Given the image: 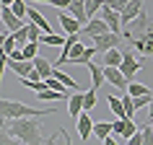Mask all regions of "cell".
I'll return each instance as SVG.
<instances>
[{"label": "cell", "instance_id": "obj_1", "mask_svg": "<svg viewBox=\"0 0 153 145\" xmlns=\"http://www.w3.org/2000/svg\"><path fill=\"white\" fill-rule=\"evenodd\" d=\"M39 117H16V119H5V129L10 132V137H16L21 145H39L44 143V137H42V124Z\"/></svg>", "mask_w": 153, "mask_h": 145}, {"label": "cell", "instance_id": "obj_2", "mask_svg": "<svg viewBox=\"0 0 153 145\" xmlns=\"http://www.w3.org/2000/svg\"><path fill=\"white\" fill-rule=\"evenodd\" d=\"M57 106L52 109H36V106H29L24 101H10V98H3L0 101V114L3 119H16V117H44V114H55Z\"/></svg>", "mask_w": 153, "mask_h": 145}, {"label": "cell", "instance_id": "obj_3", "mask_svg": "<svg viewBox=\"0 0 153 145\" xmlns=\"http://www.w3.org/2000/svg\"><path fill=\"white\" fill-rule=\"evenodd\" d=\"M130 47L135 49L137 55L151 57L153 55V29H148V31L140 34V36H130Z\"/></svg>", "mask_w": 153, "mask_h": 145}, {"label": "cell", "instance_id": "obj_4", "mask_svg": "<svg viewBox=\"0 0 153 145\" xmlns=\"http://www.w3.org/2000/svg\"><path fill=\"white\" fill-rule=\"evenodd\" d=\"M148 29H151V16H148L145 10H140V16L132 18V21L125 26V36H127V39L130 36H140V34H145Z\"/></svg>", "mask_w": 153, "mask_h": 145}, {"label": "cell", "instance_id": "obj_5", "mask_svg": "<svg viewBox=\"0 0 153 145\" xmlns=\"http://www.w3.org/2000/svg\"><path fill=\"white\" fill-rule=\"evenodd\" d=\"M140 67H143V62L132 55V49H125V57H122V62H120V70L125 72V78L132 81V78H135V72L140 70Z\"/></svg>", "mask_w": 153, "mask_h": 145}, {"label": "cell", "instance_id": "obj_6", "mask_svg": "<svg viewBox=\"0 0 153 145\" xmlns=\"http://www.w3.org/2000/svg\"><path fill=\"white\" fill-rule=\"evenodd\" d=\"M104 72H106V83L109 86H114V88L125 91L130 86V81L125 78V72L120 70V67H114V65H104Z\"/></svg>", "mask_w": 153, "mask_h": 145}, {"label": "cell", "instance_id": "obj_7", "mask_svg": "<svg viewBox=\"0 0 153 145\" xmlns=\"http://www.w3.org/2000/svg\"><path fill=\"white\" fill-rule=\"evenodd\" d=\"M0 18H3V26H5V29H8L10 34H13V31H18L21 26H26V24H24V18H21V16H16L10 5H3V8H0Z\"/></svg>", "mask_w": 153, "mask_h": 145}, {"label": "cell", "instance_id": "obj_8", "mask_svg": "<svg viewBox=\"0 0 153 145\" xmlns=\"http://www.w3.org/2000/svg\"><path fill=\"white\" fill-rule=\"evenodd\" d=\"M106 31H112V29H109V24H106L101 16H99V18L94 16L88 24H83V31H81V34H86V36H91V39H94V36H101V34H106Z\"/></svg>", "mask_w": 153, "mask_h": 145}, {"label": "cell", "instance_id": "obj_9", "mask_svg": "<svg viewBox=\"0 0 153 145\" xmlns=\"http://www.w3.org/2000/svg\"><path fill=\"white\" fill-rule=\"evenodd\" d=\"M120 41H122V34L106 31V34H101V36H94V47H96V52H106V49L117 47Z\"/></svg>", "mask_w": 153, "mask_h": 145}, {"label": "cell", "instance_id": "obj_10", "mask_svg": "<svg viewBox=\"0 0 153 145\" xmlns=\"http://www.w3.org/2000/svg\"><path fill=\"white\" fill-rule=\"evenodd\" d=\"M101 18L109 24V29H112L114 34H122L125 24H122V13H120V10H114V8H109V5H104V8H101Z\"/></svg>", "mask_w": 153, "mask_h": 145}, {"label": "cell", "instance_id": "obj_11", "mask_svg": "<svg viewBox=\"0 0 153 145\" xmlns=\"http://www.w3.org/2000/svg\"><path fill=\"white\" fill-rule=\"evenodd\" d=\"M60 24H62L65 34H81L83 31V24L73 13H65V10H60Z\"/></svg>", "mask_w": 153, "mask_h": 145}, {"label": "cell", "instance_id": "obj_12", "mask_svg": "<svg viewBox=\"0 0 153 145\" xmlns=\"http://www.w3.org/2000/svg\"><path fill=\"white\" fill-rule=\"evenodd\" d=\"M86 67H88V72H91V88H101V86L106 83V72H104V65H96L94 60H91V62L86 65Z\"/></svg>", "mask_w": 153, "mask_h": 145}, {"label": "cell", "instance_id": "obj_13", "mask_svg": "<svg viewBox=\"0 0 153 145\" xmlns=\"http://www.w3.org/2000/svg\"><path fill=\"white\" fill-rule=\"evenodd\" d=\"M68 114H70L73 122H78V117L83 114V93H81V91H75L73 98L68 101Z\"/></svg>", "mask_w": 153, "mask_h": 145}, {"label": "cell", "instance_id": "obj_14", "mask_svg": "<svg viewBox=\"0 0 153 145\" xmlns=\"http://www.w3.org/2000/svg\"><path fill=\"white\" fill-rule=\"evenodd\" d=\"M143 3H145V0H130V3H127V8L122 10V24H125V26H127L132 18L140 16V10H143Z\"/></svg>", "mask_w": 153, "mask_h": 145}, {"label": "cell", "instance_id": "obj_15", "mask_svg": "<svg viewBox=\"0 0 153 145\" xmlns=\"http://www.w3.org/2000/svg\"><path fill=\"white\" fill-rule=\"evenodd\" d=\"M91 132H94V122H91V117L86 114V109H83V114L78 117V135H81V140L86 143L91 137Z\"/></svg>", "mask_w": 153, "mask_h": 145}, {"label": "cell", "instance_id": "obj_16", "mask_svg": "<svg viewBox=\"0 0 153 145\" xmlns=\"http://www.w3.org/2000/svg\"><path fill=\"white\" fill-rule=\"evenodd\" d=\"M75 41H78V34H68V36H65L62 52H60V57H57L55 65H68V57H70V49H73V44H75Z\"/></svg>", "mask_w": 153, "mask_h": 145}, {"label": "cell", "instance_id": "obj_17", "mask_svg": "<svg viewBox=\"0 0 153 145\" xmlns=\"http://www.w3.org/2000/svg\"><path fill=\"white\" fill-rule=\"evenodd\" d=\"M106 104H109V109L114 112V117H120V119H127V112H125L122 96H114V93H109V96H106Z\"/></svg>", "mask_w": 153, "mask_h": 145}, {"label": "cell", "instance_id": "obj_18", "mask_svg": "<svg viewBox=\"0 0 153 145\" xmlns=\"http://www.w3.org/2000/svg\"><path fill=\"white\" fill-rule=\"evenodd\" d=\"M70 13L78 18L81 24H88V21H91L88 13H86V0H73V3H70Z\"/></svg>", "mask_w": 153, "mask_h": 145}, {"label": "cell", "instance_id": "obj_19", "mask_svg": "<svg viewBox=\"0 0 153 145\" xmlns=\"http://www.w3.org/2000/svg\"><path fill=\"white\" fill-rule=\"evenodd\" d=\"M34 67L39 70L42 78H49V75L55 72V62H49V60H44V57H39V55L34 57Z\"/></svg>", "mask_w": 153, "mask_h": 145}, {"label": "cell", "instance_id": "obj_20", "mask_svg": "<svg viewBox=\"0 0 153 145\" xmlns=\"http://www.w3.org/2000/svg\"><path fill=\"white\" fill-rule=\"evenodd\" d=\"M29 21H34L36 26H42V31H44V34H52V26L47 24V18L42 16L36 8H31V5H29Z\"/></svg>", "mask_w": 153, "mask_h": 145}, {"label": "cell", "instance_id": "obj_21", "mask_svg": "<svg viewBox=\"0 0 153 145\" xmlns=\"http://www.w3.org/2000/svg\"><path fill=\"white\" fill-rule=\"evenodd\" d=\"M112 132H114V122H96V124H94V135H96L101 143H104V137H109Z\"/></svg>", "mask_w": 153, "mask_h": 145}, {"label": "cell", "instance_id": "obj_22", "mask_svg": "<svg viewBox=\"0 0 153 145\" xmlns=\"http://www.w3.org/2000/svg\"><path fill=\"white\" fill-rule=\"evenodd\" d=\"M122 104H125V112H127V119H135V112H137V106H135V98H132V93H130L127 88L122 91Z\"/></svg>", "mask_w": 153, "mask_h": 145}, {"label": "cell", "instance_id": "obj_23", "mask_svg": "<svg viewBox=\"0 0 153 145\" xmlns=\"http://www.w3.org/2000/svg\"><path fill=\"white\" fill-rule=\"evenodd\" d=\"M122 57H125V52H120L117 47H112V49H106V52H104V65H114V67H120Z\"/></svg>", "mask_w": 153, "mask_h": 145}, {"label": "cell", "instance_id": "obj_24", "mask_svg": "<svg viewBox=\"0 0 153 145\" xmlns=\"http://www.w3.org/2000/svg\"><path fill=\"white\" fill-rule=\"evenodd\" d=\"M39 96V101H60V98H65L68 93H62V91H55V88H44L36 93Z\"/></svg>", "mask_w": 153, "mask_h": 145}, {"label": "cell", "instance_id": "obj_25", "mask_svg": "<svg viewBox=\"0 0 153 145\" xmlns=\"http://www.w3.org/2000/svg\"><path fill=\"white\" fill-rule=\"evenodd\" d=\"M83 52H86V44H83V41L78 39L75 44H73V49H70V57H68V65H75V62H78V57H81Z\"/></svg>", "mask_w": 153, "mask_h": 145}, {"label": "cell", "instance_id": "obj_26", "mask_svg": "<svg viewBox=\"0 0 153 145\" xmlns=\"http://www.w3.org/2000/svg\"><path fill=\"white\" fill-rule=\"evenodd\" d=\"M13 36H16V41H18V47L24 49L26 44H29V41H31V39H29V24H26V26H21V29H18V31H13Z\"/></svg>", "mask_w": 153, "mask_h": 145}, {"label": "cell", "instance_id": "obj_27", "mask_svg": "<svg viewBox=\"0 0 153 145\" xmlns=\"http://www.w3.org/2000/svg\"><path fill=\"white\" fill-rule=\"evenodd\" d=\"M101 8H104V0H86V13H88V18L101 13Z\"/></svg>", "mask_w": 153, "mask_h": 145}, {"label": "cell", "instance_id": "obj_28", "mask_svg": "<svg viewBox=\"0 0 153 145\" xmlns=\"http://www.w3.org/2000/svg\"><path fill=\"white\" fill-rule=\"evenodd\" d=\"M42 44H49V47H52V44H57V47H62L65 44V36H60V34H42Z\"/></svg>", "mask_w": 153, "mask_h": 145}, {"label": "cell", "instance_id": "obj_29", "mask_svg": "<svg viewBox=\"0 0 153 145\" xmlns=\"http://www.w3.org/2000/svg\"><path fill=\"white\" fill-rule=\"evenodd\" d=\"M94 106H96V88H88L86 93H83V109L91 112Z\"/></svg>", "mask_w": 153, "mask_h": 145}, {"label": "cell", "instance_id": "obj_30", "mask_svg": "<svg viewBox=\"0 0 153 145\" xmlns=\"http://www.w3.org/2000/svg\"><path fill=\"white\" fill-rule=\"evenodd\" d=\"M52 75H57V78H60V81H62L65 86H68V88L78 91V81H73V78L68 75V72H62V70H57V67H55V72H52Z\"/></svg>", "mask_w": 153, "mask_h": 145}, {"label": "cell", "instance_id": "obj_31", "mask_svg": "<svg viewBox=\"0 0 153 145\" xmlns=\"http://www.w3.org/2000/svg\"><path fill=\"white\" fill-rule=\"evenodd\" d=\"M16 47H18V41H16L13 34H10V36H3V55H10Z\"/></svg>", "mask_w": 153, "mask_h": 145}, {"label": "cell", "instance_id": "obj_32", "mask_svg": "<svg viewBox=\"0 0 153 145\" xmlns=\"http://www.w3.org/2000/svg\"><path fill=\"white\" fill-rule=\"evenodd\" d=\"M127 91L132 93V96H143V93H151V88H148V86H143V83H132V81H130Z\"/></svg>", "mask_w": 153, "mask_h": 145}, {"label": "cell", "instance_id": "obj_33", "mask_svg": "<svg viewBox=\"0 0 153 145\" xmlns=\"http://www.w3.org/2000/svg\"><path fill=\"white\" fill-rule=\"evenodd\" d=\"M39 44H42V41H29V44L24 47V57H26V60H34V57H36V52H39Z\"/></svg>", "mask_w": 153, "mask_h": 145}, {"label": "cell", "instance_id": "obj_34", "mask_svg": "<svg viewBox=\"0 0 153 145\" xmlns=\"http://www.w3.org/2000/svg\"><path fill=\"white\" fill-rule=\"evenodd\" d=\"M94 55H96V47H86V52L78 57V62H75V65H88L91 60H94Z\"/></svg>", "mask_w": 153, "mask_h": 145}, {"label": "cell", "instance_id": "obj_35", "mask_svg": "<svg viewBox=\"0 0 153 145\" xmlns=\"http://www.w3.org/2000/svg\"><path fill=\"white\" fill-rule=\"evenodd\" d=\"M42 34H44V31H42V26H36L31 21V24H29V39H31V41H42Z\"/></svg>", "mask_w": 153, "mask_h": 145}, {"label": "cell", "instance_id": "obj_36", "mask_svg": "<svg viewBox=\"0 0 153 145\" xmlns=\"http://www.w3.org/2000/svg\"><path fill=\"white\" fill-rule=\"evenodd\" d=\"M10 8H13V13H16V16H29V5H26L24 0H16V3H13V5H10Z\"/></svg>", "mask_w": 153, "mask_h": 145}, {"label": "cell", "instance_id": "obj_37", "mask_svg": "<svg viewBox=\"0 0 153 145\" xmlns=\"http://www.w3.org/2000/svg\"><path fill=\"white\" fill-rule=\"evenodd\" d=\"M143 129V145H153V124L148 122L145 127H140Z\"/></svg>", "mask_w": 153, "mask_h": 145}, {"label": "cell", "instance_id": "obj_38", "mask_svg": "<svg viewBox=\"0 0 153 145\" xmlns=\"http://www.w3.org/2000/svg\"><path fill=\"white\" fill-rule=\"evenodd\" d=\"M127 3H130V0H104V5H109V8H114V10H120V13L127 8Z\"/></svg>", "mask_w": 153, "mask_h": 145}, {"label": "cell", "instance_id": "obj_39", "mask_svg": "<svg viewBox=\"0 0 153 145\" xmlns=\"http://www.w3.org/2000/svg\"><path fill=\"white\" fill-rule=\"evenodd\" d=\"M127 143H130V145H143V129H137V132L130 137Z\"/></svg>", "mask_w": 153, "mask_h": 145}, {"label": "cell", "instance_id": "obj_40", "mask_svg": "<svg viewBox=\"0 0 153 145\" xmlns=\"http://www.w3.org/2000/svg\"><path fill=\"white\" fill-rule=\"evenodd\" d=\"M73 0H55V8H70Z\"/></svg>", "mask_w": 153, "mask_h": 145}, {"label": "cell", "instance_id": "obj_41", "mask_svg": "<svg viewBox=\"0 0 153 145\" xmlns=\"http://www.w3.org/2000/svg\"><path fill=\"white\" fill-rule=\"evenodd\" d=\"M148 119H153V101L148 104Z\"/></svg>", "mask_w": 153, "mask_h": 145}, {"label": "cell", "instance_id": "obj_42", "mask_svg": "<svg viewBox=\"0 0 153 145\" xmlns=\"http://www.w3.org/2000/svg\"><path fill=\"white\" fill-rule=\"evenodd\" d=\"M31 3H49V5H55V0H31Z\"/></svg>", "mask_w": 153, "mask_h": 145}, {"label": "cell", "instance_id": "obj_43", "mask_svg": "<svg viewBox=\"0 0 153 145\" xmlns=\"http://www.w3.org/2000/svg\"><path fill=\"white\" fill-rule=\"evenodd\" d=\"M0 3H3V5H13L16 0H0Z\"/></svg>", "mask_w": 153, "mask_h": 145}]
</instances>
